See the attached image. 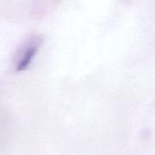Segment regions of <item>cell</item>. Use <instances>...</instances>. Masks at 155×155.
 <instances>
[{"label":"cell","mask_w":155,"mask_h":155,"mask_svg":"<svg viewBox=\"0 0 155 155\" xmlns=\"http://www.w3.org/2000/svg\"><path fill=\"white\" fill-rule=\"evenodd\" d=\"M40 45H41L40 38H34L26 44V45L24 47L17 59L16 64V71H23L28 67L33 58L35 57L36 54L37 53Z\"/></svg>","instance_id":"6da1fadb"}]
</instances>
